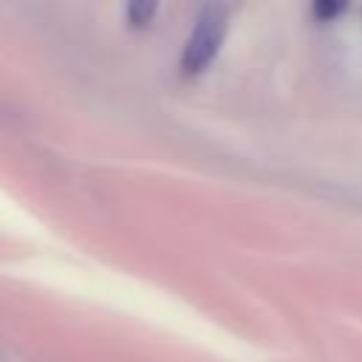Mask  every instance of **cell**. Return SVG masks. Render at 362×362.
<instances>
[{"mask_svg": "<svg viewBox=\"0 0 362 362\" xmlns=\"http://www.w3.org/2000/svg\"><path fill=\"white\" fill-rule=\"evenodd\" d=\"M229 31V8L221 3H209L198 11L192 31L181 51V71L187 76H195L209 68V62L218 57L223 40Z\"/></svg>", "mask_w": 362, "mask_h": 362, "instance_id": "cell-1", "label": "cell"}, {"mask_svg": "<svg viewBox=\"0 0 362 362\" xmlns=\"http://www.w3.org/2000/svg\"><path fill=\"white\" fill-rule=\"evenodd\" d=\"M156 11H158L156 3H130V6L124 8V17H127V23H130L133 28H144V25L153 23Z\"/></svg>", "mask_w": 362, "mask_h": 362, "instance_id": "cell-2", "label": "cell"}, {"mask_svg": "<svg viewBox=\"0 0 362 362\" xmlns=\"http://www.w3.org/2000/svg\"><path fill=\"white\" fill-rule=\"evenodd\" d=\"M342 8H345L342 3H317V6H314V14H317L320 20H331V17H337Z\"/></svg>", "mask_w": 362, "mask_h": 362, "instance_id": "cell-3", "label": "cell"}]
</instances>
